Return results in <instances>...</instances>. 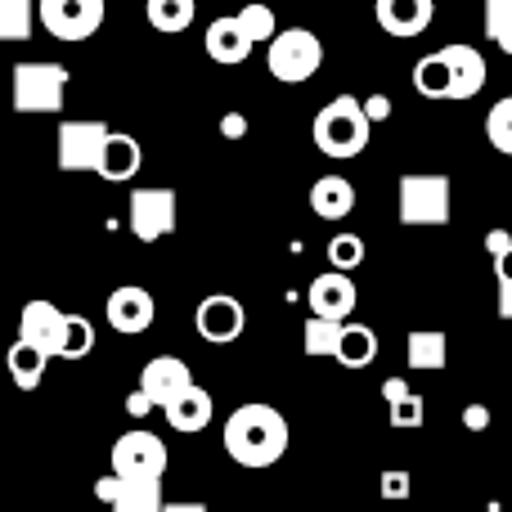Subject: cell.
<instances>
[{"mask_svg":"<svg viewBox=\"0 0 512 512\" xmlns=\"http://www.w3.org/2000/svg\"><path fill=\"white\" fill-rule=\"evenodd\" d=\"M221 131H225V135H230V140H239V135H243V131H248V117H243V113H225Z\"/></svg>","mask_w":512,"mask_h":512,"instance_id":"cell-41","label":"cell"},{"mask_svg":"<svg viewBox=\"0 0 512 512\" xmlns=\"http://www.w3.org/2000/svg\"><path fill=\"white\" fill-rule=\"evenodd\" d=\"M207 54H212L216 63H243L252 54V41H248V32H243V23H239V14H225V18H216L212 27H207Z\"/></svg>","mask_w":512,"mask_h":512,"instance_id":"cell-18","label":"cell"},{"mask_svg":"<svg viewBox=\"0 0 512 512\" xmlns=\"http://www.w3.org/2000/svg\"><path fill=\"white\" fill-rule=\"evenodd\" d=\"M360 261H364V239L360 234H333V243H328V265H333L337 274H351Z\"/></svg>","mask_w":512,"mask_h":512,"instance_id":"cell-32","label":"cell"},{"mask_svg":"<svg viewBox=\"0 0 512 512\" xmlns=\"http://www.w3.org/2000/svg\"><path fill=\"white\" fill-rule=\"evenodd\" d=\"M167 512H207L203 504H167Z\"/></svg>","mask_w":512,"mask_h":512,"instance_id":"cell-43","label":"cell"},{"mask_svg":"<svg viewBox=\"0 0 512 512\" xmlns=\"http://www.w3.org/2000/svg\"><path fill=\"white\" fill-rule=\"evenodd\" d=\"M32 18H41L32 9V0H0V36L5 41H27L32 36Z\"/></svg>","mask_w":512,"mask_h":512,"instance_id":"cell-29","label":"cell"},{"mask_svg":"<svg viewBox=\"0 0 512 512\" xmlns=\"http://www.w3.org/2000/svg\"><path fill=\"white\" fill-rule=\"evenodd\" d=\"M104 315H108V328H117L122 337H135V333H149L153 328V319H158V301H153L149 288L126 283V288L108 292Z\"/></svg>","mask_w":512,"mask_h":512,"instance_id":"cell-12","label":"cell"},{"mask_svg":"<svg viewBox=\"0 0 512 512\" xmlns=\"http://www.w3.org/2000/svg\"><path fill=\"white\" fill-rule=\"evenodd\" d=\"M378 360V333L369 324H346L342 346H337V364L342 369H369Z\"/></svg>","mask_w":512,"mask_h":512,"instance_id":"cell-23","label":"cell"},{"mask_svg":"<svg viewBox=\"0 0 512 512\" xmlns=\"http://www.w3.org/2000/svg\"><path fill=\"white\" fill-rule=\"evenodd\" d=\"M41 14V27L54 36V41H90L104 23V5L99 0H41L36 5Z\"/></svg>","mask_w":512,"mask_h":512,"instance_id":"cell-7","label":"cell"},{"mask_svg":"<svg viewBox=\"0 0 512 512\" xmlns=\"http://www.w3.org/2000/svg\"><path fill=\"white\" fill-rule=\"evenodd\" d=\"M373 18H378V27L387 36L409 41V36H423L427 27H432L436 5L432 0H378V5H373Z\"/></svg>","mask_w":512,"mask_h":512,"instance_id":"cell-16","label":"cell"},{"mask_svg":"<svg viewBox=\"0 0 512 512\" xmlns=\"http://www.w3.org/2000/svg\"><path fill=\"white\" fill-rule=\"evenodd\" d=\"M68 319L54 301H27L23 315H18V342L36 346L45 360H63L68 351Z\"/></svg>","mask_w":512,"mask_h":512,"instance_id":"cell-8","label":"cell"},{"mask_svg":"<svg viewBox=\"0 0 512 512\" xmlns=\"http://www.w3.org/2000/svg\"><path fill=\"white\" fill-rule=\"evenodd\" d=\"M140 167H144L140 140L126 135V131H113V140H108V149H104V167H99V176L113 180V185H122V180L140 176Z\"/></svg>","mask_w":512,"mask_h":512,"instance_id":"cell-21","label":"cell"},{"mask_svg":"<svg viewBox=\"0 0 512 512\" xmlns=\"http://www.w3.org/2000/svg\"><path fill=\"white\" fill-rule=\"evenodd\" d=\"M265 63H270L274 81H283V86H301V81H310L319 72V63H324V41H319L310 27H288V32H279L270 41Z\"/></svg>","mask_w":512,"mask_h":512,"instance_id":"cell-4","label":"cell"},{"mask_svg":"<svg viewBox=\"0 0 512 512\" xmlns=\"http://www.w3.org/2000/svg\"><path fill=\"white\" fill-rule=\"evenodd\" d=\"M113 140L104 122H59V171H95L104 167V149Z\"/></svg>","mask_w":512,"mask_h":512,"instance_id":"cell-9","label":"cell"},{"mask_svg":"<svg viewBox=\"0 0 512 512\" xmlns=\"http://www.w3.org/2000/svg\"><path fill=\"white\" fill-rule=\"evenodd\" d=\"M221 441L239 468H274L288 454V418L274 405H239L225 418Z\"/></svg>","mask_w":512,"mask_h":512,"instance_id":"cell-1","label":"cell"},{"mask_svg":"<svg viewBox=\"0 0 512 512\" xmlns=\"http://www.w3.org/2000/svg\"><path fill=\"white\" fill-rule=\"evenodd\" d=\"M495 279H499V292L512 288V248L504 256H495Z\"/></svg>","mask_w":512,"mask_h":512,"instance_id":"cell-40","label":"cell"},{"mask_svg":"<svg viewBox=\"0 0 512 512\" xmlns=\"http://www.w3.org/2000/svg\"><path fill=\"white\" fill-rule=\"evenodd\" d=\"M512 248V234L508 230H490L486 234V252H490V261H495V256H504Z\"/></svg>","mask_w":512,"mask_h":512,"instance_id":"cell-39","label":"cell"},{"mask_svg":"<svg viewBox=\"0 0 512 512\" xmlns=\"http://www.w3.org/2000/svg\"><path fill=\"white\" fill-rule=\"evenodd\" d=\"M414 90L423 99H454V77H450V63H445V54H423V59L414 63Z\"/></svg>","mask_w":512,"mask_h":512,"instance_id":"cell-24","label":"cell"},{"mask_svg":"<svg viewBox=\"0 0 512 512\" xmlns=\"http://www.w3.org/2000/svg\"><path fill=\"white\" fill-rule=\"evenodd\" d=\"M243 324H248V315H243V301L230 297V292H216V297H203L194 310V328L203 342L212 346H230L243 337Z\"/></svg>","mask_w":512,"mask_h":512,"instance_id":"cell-11","label":"cell"},{"mask_svg":"<svg viewBox=\"0 0 512 512\" xmlns=\"http://www.w3.org/2000/svg\"><path fill=\"white\" fill-rule=\"evenodd\" d=\"M149 409H153V400L144 396V391H135V396L126 400V414H131V418H144V414H149Z\"/></svg>","mask_w":512,"mask_h":512,"instance_id":"cell-42","label":"cell"},{"mask_svg":"<svg viewBox=\"0 0 512 512\" xmlns=\"http://www.w3.org/2000/svg\"><path fill=\"white\" fill-rule=\"evenodd\" d=\"M239 23H243V32H248V41L252 45H270L274 36H279V23H274V9L270 5H248V9H239Z\"/></svg>","mask_w":512,"mask_h":512,"instance_id":"cell-30","label":"cell"},{"mask_svg":"<svg viewBox=\"0 0 512 512\" xmlns=\"http://www.w3.org/2000/svg\"><path fill=\"white\" fill-rule=\"evenodd\" d=\"M108 463H113L108 472L122 481H162V472H167V445L153 432H126L113 441Z\"/></svg>","mask_w":512,"mask_h":512,"instance_id":"cell-6","label":"cell"},{"mask_svg":"<svg viewBox=\"0 0 512 512\" xmlns=\"http://www.w3.org/2000/svg\"><path fill=\"white\" fill-rule=\"evenodd\" d=\"M450 198V176L409 171V176H400L396 189V221L409 225V230H432V225L441 230V225H450Z\"/></svg>","mask_w":512,"mask_h":512,"instance_id":"cell-3","label":"cell"},{"mask_svg":"<svg viewBox=\"0 0 512 512\" xmlns=\"http://www.w3.org/2000/svg\"><path fill=\"white\" fill-rule=\"evenodd\" d=\"M189 387H198V382H194V373H189V364L180 360V355H153V360L140 369V391L162 409Z\"/></svg>","mask_w":512,"mask_h":512,"instance_id":"cell-15","label":"cell"},{"mask_svg":"<svg viewBox=\"0 0 512 512\" xmlns=\"http://www.w3.org/2000/svg\"><path fill=\"white\" fill-rule=\"evenodd\" d=\"M355 297H360V292H355L351 274H337V270L315 274V279H310V288H306L310 315L328 319V324H342V319L355 310Z\"/></svg>","mask_w":512,"mask_h":512,"instance_id":"cell-14","label":"cell"},{"mask_svg":"<svg viewBox=\"0 0 512 512\" xmlns=\"http://www.w3.org/2000/svg\"><path fill=\"white\" fill-rule=\"evenodd\" d=\"M364 113H369V122H387V117H391V99L387 95H369V99H364Z\"/></svg>","mask_w":512,"mask_h":512,"instance_id":"cell-38","label":"cell"},{"mask_svg":"<svg viewBox=\"0 0 512 512\" xmlns=\"http://www.w3.org/2000/svg\"><path fill=\"white\" fill-rule=\"evenodd\" d=\"M486 36L512 54V0H486Z\"/></svg>","mask_w":512,"mask_h":512,"instance_id":"cell-31","label":"cell"},{"mask_svg":"<svg viewBox=\"0 0 512 512\" xmlns=\"http://www.w3.org/2000/svg\"><path fill=\"white\" fill-rule=\"evenodd\" d=\"M378 490H382V499H391V504H400V499H409V490H414V481H409V472L387 468V472H382V481H378Z\"/></svg>","mask_w":512,"mask_h":512,"instance_id":"cell-35","label":"cell"},{"mask_svg":"<svg viewBox=\"0 0 512 512\" xmlns=\"http://www.w3.org/2000/svg\"><path fill=\"white\" fill-rule=\"evenodd\" d=\"M131 234L140 243H158L176 230V216H180V203H176V189H131Z\"/></svg>","mask_w":512,"mask_h":512,"instance_id":"cell-10","label":"cell"},{"mask_svg":"<svg viewBox=\"0 0 512 512\" xmlns=\"http://www.w3.org/2000/svg\"><path fill=\"white\" fill-rule=\"evenodd\" d=\"M342 328L346 324H328V319H306V333H301V346H306L310 360H337V346H342Z\"/></svg>","mask_w":512,"mask_h":512,"instance_id":"cell-26","label":"cell"},{"mask_svg":"<svg viewBox=\"0 0 512 512\" xmlns=\"http://www.w3.org/2000/svg\"><path fill=\"white\" fill-rule=\"evenodd\" d=\"M162 414H167L171 432L194 436V432H203V427L212 423V396H207L203 387H189V391H180V396L171 400Z\"/></svg>","mask_w":512,"mask_h":512,"instance_id":"cell-20","label":"cell"},{"mask_svg":"<svg viewBox=\"0 0 512 512\" xmlns=\"http://www.w3.org/2000/svg\"><path fill=\"white\" fill-rule=\"evenodd\" d=\"M486 140L495 153H504V158H512V95L495 99L486 113Z\"/></svg>","mask_w":512,"mask_h":512,"instance_id":"cell-28","label":"cell"},{"mask_svg":"<svg viewBox=\"0 0 512 512\" xmlns=\"http://www.w3.org/2000/svg\"><path fill=\"white\" fill-rule=\"evenodd\" d=\"M355 207V185L346 176H324L310 185V212L324 216V221H342Z\"/></svg>","mask_w":512,"mask_h":512,"instance_id":"cell-22","label":"cell"},{"mask_svg":"<svg viewBox=\"0 0 512 512\" xmlns=\"http://www.w3.org/2000/svg\"><path fill=\"white\" fill-rule=\"evenodd\" d=\"M423 396H409V400H400V405H391L387 409V423L396 427V432H414V427H423Z\"/></svg>","mask_w":512,"mask_h":512,"instance_id":"cell-34","label":"cell"},{"mask_svg":"<svg viewBox=\"0 0 512 512\" xmlns=\"http://www.w3.org/2000/svg\"><path fill=\"white\" fill-rule=\"evenodd\" d=\"M45 364H50V360H45L36 346H27V342L9 346V378H14V387L36 391L45 382Z\"/></svg>","mask_w":512,"mask_h":512,"instance_id":"cell-25","label":"cell"},{"mask_svg":"<svg viewBox=\"0 0 512 512\" xmlns=\"http://www.w3.org/2000/svg\"><path fill=\"white\" fill-rule=\"evenodd\" d=\"M463 427H468V432H486V427H490V409L486 405H468V409H463Z\"/></svg>","mask_w":512,"mask_h":512,"instance_id":"cell-36","label":"cell"},{"mask_svg":"<svg viewBox=\"0 0 512 512\" xmlns=\"http://www.w3.org/2000/svg\"><path fill=\"white\" fill-rule=\"evenodd\" d=\"M445 63H450V77H454V99H477L481 90H486V54L477 50V45H445Z\"/></svg>","mask_w":512,"mask_h":512,"instance_id":"cell-17","label":"cell"},{"mask_svg":"<svg viewBox=\"0 0 512 512\" xmlns=\"http://www.w3.org/2000/svg\"><path fill=\"white\" fill-rule=\"evenodd\" d=\"M382 396H387V409H391V405H400V400H409L414 391H409L405 378H387V382H382Z\"/></svg>","mask_w":512,"mask_h":512,"instance_id":"cell-37","label":"cell"},{"mask_svg":"<svg viewBox=\"0 0 512 512\" xmlns=\"http://www.w3.org/2000/svg\"><path fill=\"white\" fill-rule=\"evenodd\" d=\"M95 495L108 504V512H167L162 499V481H122V477H99Z\"/></svg>","mask_w":512,"mask_h":512,"instance_id":"cell-13","label":"cell"},{"mask_svg":"<svg viewBox=\"0 0 512 512\" xmlns=\"http://www.w3.org/2000/svg\"><path fill=\"white\" fill-rule=\"evenodd\" d=\"M95 351V324H90L86 315H72L68 319V351H63V360H81V355Z\"/></svg>","mask_w":512,"mask_h":512,"instance_id":"cell-33","label":"cell"},{"mask_svg":"<svg viewBox=\"0 0 512 512\" xmlns=\"http://www.w3.org/2000/svg\"><path fill=\"white\" fill-rule=\"evenodd\" d=\"M63 90H68V68L63 63H14V113H59Z\"/></svg>","mask_w":512,"mask_h":512,"instance_id":"cell-5","label":"cell"},{"mask_svg":"<svg viewBox=\"0 0 512 512\" xmlns=\"http://www.w3.org/2000/svg\"><path fill=\"white\" fill-rule=\"evenodd\" d=\"M405 360L418 373H441L450 364V337L441 328H414L405 342Z\"/></svg>","mask_w":512,"mask_h":512,"instance_id":"cell-19","label":"cell"},{"mask_svg":"<svg viewBox=\"0 0 512 512\" xmlns=\"http://www.w3.org/2000/svg\"><path fill=\"white\" fill-rule=\"evenodd\" d=\"M369 135H373V122L364 113V104L355 95H337L333 104H324L315 113V126H310V140L324 158H360L369 149Z\"/></svg>","mask_w":512,"mask_h":512,"instance_id":"cell-2","label":"cell"},{"mask_svg":"<svg viewBox=\"0 0 512 512\" xmlns=\"http://www.w3.org/2000/svg\"><path fill=\"white\" fill-rule=\"evenodd\" d=\"M149 23L158 27V32H167V36H176V32H185L189 23H194V0H149Z\"/></svg>","mask_w":512,"mask_h":512,"instance_id":"cell-27","label":"cell"}]
</instances>
